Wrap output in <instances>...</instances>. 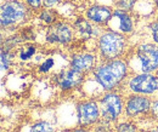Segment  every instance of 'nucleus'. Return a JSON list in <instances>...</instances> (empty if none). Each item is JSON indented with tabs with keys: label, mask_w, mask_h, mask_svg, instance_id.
Returning <instances> with one entry per match:
<instances>
[{
	"label": "nucleus",
	"mask_w": 158,
	"mask_h": 132,
	"mask_svg": "<svg viewBox=\"0 0 158 132\" xmlns=\"http://www.w3.org/2000/svg\"><path fill=\"white\" fill-rule=\"evenodd\" d=\"M117 132H138L135 125L130 122H122L117 126Z\"/></svg>",
	"instance_id": "22"
},
{
	"label": "nucleus",
	"mask_w": 158,
	"mask_h": 132,
	"mask_svg": "<svg viewBox=\"0 0 158 132\" xmlns=\"http://www.w3.org/2000/svg\"><path fill=\"white\" fill-rule=\"evenodd\" d=\"M84 75L74 68L69 67L67 69H62L59 74L56 75V82L61 90H71L74 87H78L79 85L84 81Z\"/></svg>",
	"instance_id": "11"
},
{
	"label": "nucleus",
	"mask_w": 158,
	"mask_h": 132,
	"mask_svg": "<svg viewBox=\"0 0 158 132\" xmlns=\"http://www.w3.org/2000/svg\"><path fill=\"white\" fill-rule=\"evenodd\" d=\"M37 52V47L33 45H26L24 47H22L19 52V57L21 61H28L34 56V54Z\"/></svg>",
	"instance_id": "17"
},
{
	"label": "nucleus",
	"mask_w": 158,
	"mask_h": 132,
	"mask_svg": "<svg viewBox=\"0 0 158 132\" xmlns=\"http://www.w3.org/2000/svg\"><path fill=\"white\" fill-rule=\"evenodd\" d=\"M156 4H157V7H158V0H156Z\"/></svg>",
	"instance_id": "30"
},
{
	"label": "nucleus",
	"mask_w": 158,
	"mask_h": 132,
	"mask_svg": "<svg viewBox=\"0 0 158 132\" xmlns=\"http://www.w3.org/2000/svg\"><path fill=\"white\" fill-rule=\"evenodd\" d=\"M107 27L110 28V30L125 35L134 30L135 22H134V17L130 15V12L116 9L113 10V15L110 19V22L107 23Z\"/></svg>",
	"instance_id": "7"
},
{
	"label": "nucleus",
	"mask_w": 158,
	"mask_h": 132,
	"mask_svg": "<svg viewBox=\"0 0 158 132\" xmlns=\"http://www.w3.org/2000/svg\"><path fill=\"white\" fill-rule=\"evenodd\" d=\"M151 132H158V129H156V130H152Z\"/></svg>",
	"instance_id": "29"
},
{
	"label": "nucleus",
	"mask_w": 158,
	"mask_h": 132,
	"mask_svg": "<svg viewBox=\"0 0 158 132\" xmlns=\"http://www.w3.org/2000/svg\"><path fill=\"white\" fill-rule=\"evenodd\" d=\"M98 66V58L90 52H79L71 57V67L83 74L93 72Z\"/></svg>",
	"instance_id": "12"
},
{
	"label": "nucleus",
	"mask_w": 158,
	"mask_h": 132,
	"mask_svg": "<svg viewBox=\"0 0 158 132\" xmlns=\"http://www.w3.org/2000/svg\"><path fill=\"white\" fill-rule=\"evenodd\" d=\"M127 89L130 94L150 96L158 92V76L153 73H139L127 81Z\"/></svg>",
	"instance_id": "6"
},
{
	"label": "nucleus",
	"mask_w": 158,
	"mask_h": 132,
	"mask_svg": "<svg viewBox=\"0 0 158 132\" xmlns=\"http://www.w3.org/2000/svg\"><path fill=\"white\" fill-rule=\"evenodd\" d=\"M136 74L153 73L158 70V45L141 44L135 50V55L128 64Z\"/></svg>",
	"instance_id": "2"
},
{
	"label": "nucleus",
	"mask_w": 158,
	"mask_h": 132,
	"mask_svg": "<svg viewBox=\"0 0 158 132\" xmlns=\"http://www.w3.org/2000/svg\"><path fill=\"white\" fill-rule=\"evenodd\" d=\"M29 132H55V129L48 121H37L32 125Z\"/></svg>",
	"instance_id": "16"
},
{
	"label": "nucleus",
	"mask_w": 158,
	"mask_h": 132,
	"mask_svg": "<svg viewBox=\"0 0 158 132\" xmlns=\"http://www.w3.org/2000/svg\"><path fill=\"white\" fill-rule=\"evenodd\" d=\"M10 62H11V56H10V54H9L7 51L5 52V50L2 49V50H1V72H2V73L9 69Z\"/></svg>",
	"instance_id": "20"
},
{
	"label": "nucleus",
	"mask_w": 158,
	"mask_h": 132,
	"mask_svg": "<svg viewBox=\"0 0 158 132\" xmlns=\"http://www.w3.org/2000/svg\"><path fill=\"white\" fill-rule=\"evenodd\" d=\"M39 18L44 23L51 26V24H54L56 22V15L54 14L52 10H44V11H41V14L39 15Z\"/></svg>",
	"instance_id": "19"
},
{
	"label": "nucleus",
	"mask_w": 158,
	"mask_h": 132,
	"mask_svg": "<svg viewBox=\"0 0 158 132\" xmlns=\"http://www.w3.org/2000/svg\"><path fill=\"white\" fill-rule=\"evenodd\" d=\"M77 32L84 38H93L98 35V27L95 23L86 21V19H78L74 24Z\"/></svg>",
	"instance_id": "14"
},
{
	"label": "nucleus",
	"mask_w": 158,
	"mask_h": 132,
	"mask_svg": "<svg viewBox=\"0 0 158 132\" xmlns=\"http://www.w3.org/2000/svg\"><path fill=\"white\" fill-rule=\"evenodd\" d=\"M73 40V28L64 22H55L46 30V41L50 44L64 45Z\"/></svg>",
	"instance_id": "8"
},
{
	"label": "nucleus",
	"mask_w": 158,
	"mask_h": 132,
	"mask_svg": "<svg viewBox=\"0 0 158 132\" xmlns=\"http://www.w3.org/2000/svg\"><path fill=\"white\" fill-rule=\"evenodd\" d=\"M78 121L80 126H90L96 124L101 118L99 103L95 101H85L78 104Z\"/></svg>",
	"instance_id": "10"
},
{
	"label": "nucleus",
	"mask_w": 158,
	"mask_h": 132,
	"mask_svg": "<svg viewBox=\"0 0 158 132\" xmlns=\"http://www.w3.org/2000/svg\"><path fill=\"white\" fill-rule=\"evenodd\" d=\"M152 101L143 94H131L125 101L124 110L128 118H136L139 115L148 113L151 110Z\"/></svg>",
	"instance_id": "9"
},
{
	"label": "nucleus",
	"mask_w": 158,
	"mask_h": 132,
	"mask_svg": "<svg viewBox=\"0 0 158 132\" xmlns=\"http://www.w3.org/2000/svg\"><path fill=\"white\" fill-rule=\"evenodd\" d=\"M100 5H105V6H110V5H114L118 2V0H98Z\"/></svg>",
	"instance_id": "27"
},
{
	"label": "nucleus",
	"mask_w": 158,
	"mask_h": 132,
	"mask_svg": "<svg viewBox=\"0 0 158 132\" xmlns=\"http://www.w3.org/2000/svg\"><path fill=\"white\" fill-rule=\"evenodd\" d=\"M148 29H150V32H151V37H152L153 42H155L156 45H158V21H155V22L150 23Z\"/></svg>",
	"instance_id": "23"
},
{
	"label": "nucleus",
	"mask_w": 158,
	"mask_h": 132,
	"mask_svg": "<svg viewBox=\"0 0 158 132\" xmlns=\"http://www.w3.org/2000/svg\"><path fill=\"white\" fill-rule=\"evenodd\" d=\"M99 107L103 122H116L123 112V99L118 94L108 91L100 98Z\"/></svg>",
	"instance_id": "5"
},
{
	"label": "nucleus",
	"mask_w": 158,
	"mask_h": 132,
	"mask_svg": "<svg viewBox=\"0 0 158 132\" xmlns=\"http://www.w3.org/2000/svg\"><path fill=\"white\" fill-rule=\"evenodd\" d=\"M23 1L32 9H40L43 6V0H23Z\"/></svg>",
	"instance_id": "24"
},
{
	"label": "nucleus",
	"mask_w": 158,
	"mask_h": 132,
	"mask_svg": "<svg viewBox=\"0 0 158 132\" xmlns=\"http://www.w3.org/2000/svg\"><path fill=\"white\" fill-rule=\"evenodd\" d=\"M156 7H157L156 0H136L134 12L138 14L139 16L148 17L150 15L153 14Z\"/></svg>",
	"instance_id": "15"
},
{
	"label": "nucleus",
	"mask_w": 158,
	"mask_h": 132,
	"mask_svg": "<svg viewBox=\"0 0 158 132\" xmlns=\"http://www.w3.org/2000/svg\"><path fill=\"white\" fill-rule=\"evenodd\" d=\"M98 47L100 56L103 58V61L117 59L127 50V38L124 34L108 30L99 37Z\"/></svg>",
	"instance_id": "3"
},
{
	"label": "nucleus",
	"mask_w": 158,
	"mask_h": 132,
	"mask_svg": "<svg viewBox=\"0 0 158 132\" xmlns=\"http://www.w3.org/2000/svg\"><path fill=\"white\" fill-rule=\"evenodd\" d=\"M54 66H55L54 58H46V59L39 66V72L40 73H48L50 69H52Z\"/></svg>",
	"instance_id": "21"
},
{
	"label": "nucleus",
	"mask_w": 158,
	"mask_h": 132,
	"mask_svg": "<svg viewBox=\"0 0 158 132\" xmlns=\"http://www.w3.org/2000/svg\"><path fill=\"white\" fill-rule=\"evenodd\" d=\"M135 4H136V0H118V2L116 4V7L127 12H133Z\"/></svg>",
	"instance_id": "18"
},
{
	"label": "nucleus",
	"mask_w": 158,
	"mask_h": 132,
	"mask_svg": "<svg viewBox=\"0 0 158 132\" xmlns=\"http://www.w3.org/2000/svg\"><path fill=\"white\" fill-rule=\"evenodd\" d=\"M29 16V7L21 0H6L0 9L1 28L15 27L23 23Z\"/></svg>",
	"instance_id": "4"
},
{
	"label": "nucleus",
	"mask_w": 158,
	"mask_h": 132,
	"mask_svg": "<svg viewBox=\"0 0 158 132\" xmlns=\"http://www.w3.org/2000/svg\"><path fill=\"white\" fill-rule=\"evenodd\" d=\"M113 15V10L110 6L105 5H94L88 9L86 11V18L95 24H106L110 22V19Z\"/></svg>",
	"instance_id": "13"
},
{
	"label": "nucleus",
	"mask_w": 158,
	"mask_h": 132,
	"mask_svg": "<svg viewBox=\"0 0 158 132\" xmlns=\"http://www.w3.org/2000/svg\"><path fill=\"white\" fill-rule=\"evenodd\" d=\"M151 114L156 118V119H158V99H155L153 102H152V104H151Z\"/></svg>",
	"instance_id": "25"
},
{
	"label": "nucleus",
	"mask_w": 158,
	"mask_h": 132,
	"mask_svg": "<svg viewBox=\"0 0 158 132\" xmlns=\"http://www.w3.org/2000/svg\"><path fill=\"white\" fill-rule=\"evenodd\" d=\"M60 0H43V5L45 7H54L59 4Z\"/></svg>",
	"instance_id": "26"
},
{
	"label": "nucleus",
	"mask_w": 158,
	"mask_h": 132,
	"mask_svg": "<svg viewBox=\"0 0 158 132\" xmlns=\"http://www.w3.org/2000/svg\"><path fill=\"white\" fill-rule=\"evenodd\" d=\"M128 70L129 66L123 59L117 58L103 61L93 70V78L103 91L108 92L113 91L125 80V78L128 76Z\"/></svg>",
	"instance_id": "1"
},
{
	"label": "nucleus",
	"mask_w": 158,
	"mask_h": 132,
	"mask_svg": "<svg viewBox=\"0 0 158 132\" xmlns=\"http://www.w3.org/2000/svg\"><path fill=\"white\" fill-rule=\"evenodd\" d=\"M73 132H95V131H90V130H85V129H77V130H74Z\"/></svg>",
	"instance_id": "28"
}]
</instances>
